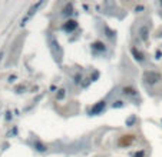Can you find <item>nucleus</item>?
<instances>
[{"label": "nucleus", "mask_w": 162, "mask_h": 157, "mask_svg": "<svg viewBox=\"0 0 162 157\" xmlns=\"http://www.w3.org/2000/svg\"><path fill=\"white\" fill-rule=\"evenodd\" d=\"M161 79H162V76L159 73H156V71H146V73L144 74V81H145L146 84H155V83H158Z\"/></svg>", "instance_id": "1"}, {"label": "nucleus", "mask_w": 162, "mask_h": 157, "mask_svg": "<svg viewBox=\"0 0 162 157\" xmlns=\"http://www.w3.org/2000/svg\"><path fill=\"white\" fill-rule=\"evenodd\" d=\"M133 141H135V136L133 134H123V136L119 137L118 144L121 147H128L131 144H133Z\"/></svg>", "instance_id": "2"}, {"label": "nucleus", "mask_w": 162, "mask_h": 157, "mask_svg": "<svg viewBox=\"0 0 162 157\" xmlns=\"http://www.w3.org/2000/svg\"><path fill=\"white\" fill-rule=\"evenodd\" d=\"M78 27V22L76 20H68L63 24V30L65 32H73Z\"/></svg>", "instance_id": "3"}, {"label": "nucleus", "mask_w": 162, "mask_h": 157, "mask_svg": "<svg viewBox=\"0 0 162 157\" xmlns=\"http://www.w3.org/2000/svg\"><path fill=\"white\" fill-rule=\"evenodd\" d=\"M132 54H133V57H135L138 61H144V60H145V56H144V53H142L141 50H138L136 47H132Z\"/></svg>", "instance_id": "4"}, {"label": "nucleus", "mask_w": 162, "mask_h": 157, "mask_svg": "<svg viewBox=\"0 0 162 157\" xmlns=\"http://www.w3.org/2000/svg\"><path fill=\"white\" fill-rule=\"evenodd\" d=\"M122 93L125 94V96H129V97H135L136 96V90L133 89V87L128 86V87H123V91Z\"/></svg>", "instance_id": "5"}, {"label": "nucleus", "mask_w": 162, "mask_h": 157, "mask_svg": "<svg viewBox=\"0 0 162 157\" xmlns=\"http://www.w3.org/2000/svg\"><path fill=\"white\" fill-rule=\"evenodd\" d=\"M102 109H105V101H99V104H96V106L92 109L91 113H93V114H95V113H99Z\"/></svg>", "instance_id": "6"}, {"label": "nucleus", "mask_w": 162, "mask_h": 157, "mask_svg": "<svg viewBox=\"0 0 162 157\" xmlns=\"http://www.w3.org/2000/svg\"><path fill=\"white\" fill-rule=\"evenodd\" d=\"M92 49L93 50H101V52H105V44L101 43V42H96V43L92 44Z\"/></svg>", "instance_id": "7"}, {"label": "nucleus", "mask_w": 162, "mask_h": 157, "mask_svg": "<svg viewBox=\"0 0 162 157\" xmlns=\"http://www.w3.org/2000/svg\"><path fill=\"white\" fill-rule=\"evenodd\" d=\"M133 157H144V151H139V154H136V156Z\"/></svg>", "instance_id": "8"}, {"label": "nucleus", "mask_w": 162, "mask_h": 157, "mask_svg": "<svg viewBox=\"0 0 162 157\" xmlns=\"http://www.w3.org/2000/svg\"><path fill=\"white\" fill-rule=\"evenodd\" d=\"M63 94H65V93H63V90H60V93H59V96H58V97H59V99H62V97H63Z\"/></svg>", "instance_id": "9"}]
</instances>
